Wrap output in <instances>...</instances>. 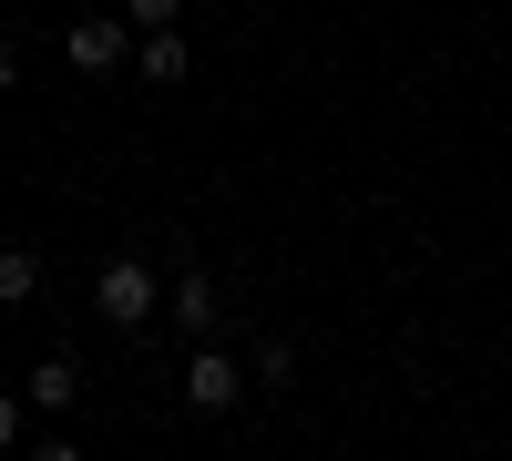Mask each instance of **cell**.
I'll return each instance as SVG.
<instances>
[{"label":"cell","instance_id":"cell-4","mask_svg":"<svg viewBox=\"0 0 512 461\" xmlns=\"http://www.w3.org/2000/svg\"><path fill=\"white\" fill-rule=\"evenodd\" d=\"M164 308H175V328H185V339H216V318H226V298H216V277H175V287H164Z\"/></svg>","mask_w":512,"mask_h":461},{"label":"cell","instance_id":"cell-6","mask_svg":"<svg viewBox=\"0 0 512 461\" xmlns=\"http://www.w3.org/2000/svg\"><path fill=\"white\" fill-rule=\"evenodd\" d=\"M134 72L175 93V82H185V31H175V21H164V31H144V41H134Z\"/></svg>","mask_w":512,"mask_h":461},{"label":"cell","instance_id":"cell-9","mask_svg":"<svg viewBox=\"0 0 512 461\" xmlns=\"http://www.w3.org/2000/svg\"><path fill=\"white\" fill-rule=\"evenodd\" d=\"M123 21H134V31H164V21H185V0H123Z\"/></svg>","mask_w":512,"mask_h":461},{"label":"cell","instance_id":"cell-10","mask_svg":"<svg viewBox=\"0 0 512 461\" xmlns=\"http://www.w3.org/2000/svg\"><path fill=\"white\" fill-rule=\"evenodd\" d=\"M21 410H31L21 390H0V451H11V441H21Z\"/></svg>","mask_w":512,"mask_h":461},{"label":"cell","instance_id":"cell-8","mask_svg":"<svg viewBox=\"0 0 512 461\" xmlns=\"http://www.w3.org/2000/svg\"><path fill=\"white\" fill-rule=\"evenodd\" d=\"M297 380V339H256V390H287Z\"/></svg>","mask_w":512,"mask_h":461},{"label":"cell","instance_id":"cell-3","mask_svg":"<svg viewBox=\"0 0 512 461\" xmlns=\"http://www.w3.org/2000/svg\"><path fill=\"white\" fill-rule=\"evenodd\" d=\"M236 400H246V369H236L226 349H195V359H185V410H195V421H226Z\"/></svg>","mask_w":512,"mask_h":461},{"label":"cell","instance_id":"cell-1","mask_svg":"<svg viewBox=\"0 0 512 461\" xmlns=\"http://www.w3.org/2000/svg\"><path fill=\"white\" fill-rule=\"evenodd\" d=\"M62 52H72V72H123V62H134V21H123V11H82L72 31H62Z\"/></svg>","mask_w":512,"mask_h":461},{"label":"cell","instance_id":"cell-5","mask_svg":"<svg viewBox=\"0 0 512 461\" xmlns=\"http://www.w3.org/2000/svg\"><path fill=\"white\" fill-rule=\"evenodd\" d=\"M21 400H31V410H72V400H82V359H72V349H52V359H31V380H21Z\"/></svg>","mask_w":512,"mask_h":461},{"label":"cell","instance_id":"cell-7","mask_svg":"<svg viewBox=\"0 0 512 461\" xmlns=\"http://www.w3.org/2000/svg\"><path fill=\"white\" fill-rule=\"evenodd\" d=\"M41 298V257L31 246H0V308H31Z\"/></svg>","mask_w":512,"mask_h":461},{"label":"cell","instance_id":"cell-2","mask_svg":"<svg viewBox=\"0 0 512 461\" xmlns=\"http://www.w3.org/2000/svg\"><path fill=\"white\" fill-rule=\"evenodd\" d=\"M93 308H103L113 328H144V318L164 308V287H154V267H144V257H113V267L93 277Z\"/></svg>","mask_w":512,"mask_h":461},{"label":"cell","instance_id":"cell-11","mask_svg":"<svg viewBox=\"0 0 512 461\" xmlns=\"http://www.w3.org/2000/svg\"><path fill=\"white\" fill-rule=\"evenodd\" d=\"M11 82H21V41L0 31V93H11Z\"/></svg>","mask_w":512,"mask_h":461}]
</instances>
